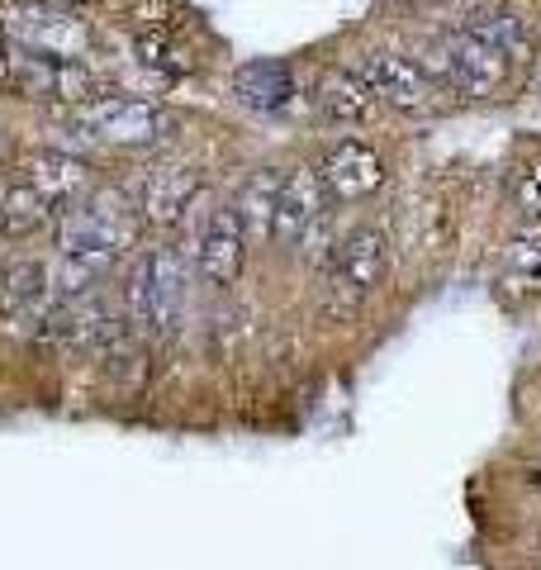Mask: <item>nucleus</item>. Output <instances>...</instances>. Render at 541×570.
Listing matches in <instances>:
<instances>
[{
  "mask_svg": "<svg viewBox=\"0 0 541 570\" xmlns=\"http://www.w3.org/2000/svg\"><path fill=\"white\" fill-rule=\"evenodd\" d=\"M52 214H58V205L43 200L39 190L20 181L14 190L0 195V238H24L33 228H43Z\"/></svg>",
  "mask_w": 541,
  "mask_h": 570,
  "instance_id": "obj_19",
  "label": "nucleus"
},
{
  "mask_svg": "<svg viewBox=\"0 0 541 570\" xmlns=\"http://www.w3.org/2000/svg\"><path fill=\"white\" fill-rule=\"evenodd\" d=\"M243 262H247V234L233 205H219L205 214L200 234H195V266L214 291H233L243 281Z\"/></svg>",
  "mask_w": 541,
  "mask_h": 570,
  "instance_id": "obj_8",
  "label": "nucleus"
},
{
  "mask_svg": "<svg viewBox=\"0 0 541 570\" xmlns=\"http://www.w3.org/2000/svg\"><path fill=\"white\" fill-rule=\"evenodd\" d=\"M361 77L371 81L375 100H385V105H394V110H404V115H419V110L432 105V86L419 71V62L404 58V52H394V48L366 52V58H361Z\"/></svg>",
  "mask_w": 541,
  "mask_h": 570,
  "instance_id": "obj_10",
  "label": "nucleus"
},
{
  "mask_svg": "<svg viewBox=\"0 0 541 570\" xmlns=\"http://www.w3.org/2000/svg\"><path fill=\"white\" fill-rule=\"evenodd\" d=\"M134 52H138L142 67L161 71V77H190V71H195V58L171 39V33H138Z\"/></svg>",
  "mask_w": 541,
  "mask_h": 570,
  "instance_id": "obj_20",
  "label": "nucleus"
},
{
  "mask_svg": "<svg viewBox=\"0 0 541 570\" xmlns=\"http://www.w3.org/2000/svg\"><path fill=\"white\" fill-rule=\"evenodd\" d=\"M419 71L427 77V86H442V91L456 96H490L509 81L513 58H503L499 48L471 39V33H437L419 48Z\"/></svg>",
  "mask_w": 541,
  "mask_h": 570,
  "instance_id": "obj_4",
  "label": "nucleus"
},
{
  "mask_svg": "<svg viewBox=\"0 0 541 570\" xmlns=\"http://www.w3.org/2000/svg\"><path fill=\"white\" fill-rule=\"evenodd\" d=\"M0 39L67 62H86L90 48H96L90 24L71 6H58V0H14V6H6L0 10Z\"/></svg>",
  "mask_w": 541,
  "mask_h": 570,
  "instance_id": "obj_5",
  "label": "nucleus"
},
{
  "mask_svg": "<svg viewBox=\"0 0 541 570\" xmlns=\"http://www.w3.org/2000/svg\"><path fill=\"white\" fill-rule=\"evenodd\" d=\"M446 33H471V39L499 48L503 58H522L532 48V29L518 10L494 6V0H456L446 10Z\"/></svg>",
  "mask_w": 541,
  "mask_h": 570,
  "instance_id": "obj_9",
  "label": "nucleus"
},
{
  "mask_svg": "<svg viewBox=\"0 0 541 570\" xmlns=\"http://www.w3.org/2000/svg\"><path fill=\"white\" fill-rule=\"evenodd\" d=\"M233 96L257 115H281L295 100V77L285 62H252L233 71Z\"/></svg>",
  "mask_w": 541,
  "mask_h": 570,
  "instance_id": "obj_16",
  "label": "nucleus"
},
{
  "mask_svg": "<svg viewBox=\"0 0 541 570\" xmlns=\"http://www.w3.org/2000/svg\"><path fill=\"white\" fill-rule=\"evenodd\" d=\"M509 262L518 266V272H528V276H541V224L528 228V234H518L513 247H509Z\"/></svg>",
  "mask_w": 541,
  "mask_h": 570,
  "instance_id": "obj_21",
  "label": "nucleus"
},
{
  "mask_svg": "<svg viewBox=\"0 0 541 570\" xmlns=\"http://www.w3.org/2000/svg\"><path fill=\"white\" fill-rule=\"evenodd\" d=\"M67 6H90V0H67Z\"/></svg>",
  "mask_w": 541,
  "mask_h": 570,
  "instance_id": "obj_23",
  "label": "nucleus"
},
{
  "mask_svg": "<svg viewBox=\"0 0 541 570\" xmlns=\"http://www.w3.org/2000/svg\"><path fill=\"white\" fill-rule=\"evenodd\" d=\"M281 167H257L238 190V219L247 238H270V224H276V195H281Z\"/></svg>",
  "mask_w": 541,
  "mask_h": 570,
  "instance_id": "obj_18",
  "label": "nucleus"
},
{
  "mask_svg": "<svg viewBox=\"0 0 541 570\" xmlns=\"http://www.w3.org/2000/svg\"><path fill=\"white\" fill-rule=\"evenodd\" d=\"M318 176H323V190L337 195V200H361V195L381 190L385 163L366 138H337L333 148L323 153Z\"/></svg>",
  "mask_w": 541,
  "mask_h": 570,
  "instance_id": "obj_11",
  "label": "nucleus"
},
{
  "mask_svg": "<svg viewBox=\"0 0 541 570\" xmlns=\"http://www.w3.org/2000/svg\"><path fill=\"white\" fill-rule=\"evenodd\" d=\"M318 105H323V115H328L333 124H347V129H356V124H366L375 115V91H371V81L361 77V67H342L333 71L328 81H323V91H318Z\"/></svg>",
  "mask_w": 541,
  "mask_h": 570,
  "instance_id": "obj_17",
  "label": "nucleus"
},
{
  "mask_svg": "<svg viewBox=\"0 0 541 570\" xmlns=\"http://www.w3.org/2000/svg\"><path fill=\"white\" fill-rule=\"evenodd\" d=\"M186 309V262L176 247H148L129 276V314L142 333L167 337Z\"/></svg>",
  "mask_w": 541,
  "mask_h": 570,
  "instance_id": "obj_6",
  "label": "nucleus"
},
{
  "mask_svg": "<svg viewBox=\"0 0 541 570\" xmlns=\"http://www.w3.org/2000/svg\"><path fill=\"white\" fill-rule=\"evenodd\" d=\"M24 186H33L52 205H71L77 195L90 186V167L81 157L71 153H58V148H43V153H29L24 157Z\"/></svg>",
  "mask_w": 541,
  "mask_h": 570,
  "instance_id": "obj_15",
  "label": "nucleus"
},
{
  "mask_svg": "<svg viewBox=\"0 0 541 570\" xmlns=\"http://www.w3.org/2000/svg\"><path fill=\"white\" fill-rule=\"evenodd\" d=\"M129 253H134V200L96 195L90 205L58 209V272L48 281L58 299H81Z\"/></svg>",
  "mask_w": 541,
  "mask_h": 570,
  "instance_id": "obj_1",
  "label": "nucleus"
},
{
  "mask_svg": "<svg viewBox=\"0 0 541 570\" xmlns=\"http://www.w3.org/2000/svg\"><path fill=\"white\" fill-rule=\"evenodd\" d=\"M390 272V243L381 228H356L337 243L333 253V295L342 309L361 305L366 295H375V285Z\"/></svg>",
  "mask_w": 541,
  "mask_h": 570,
  "instance_id": "obj_7",
  "label": "nucleus"
},
{
  "mask_svg": "<svg viewBox=\"0 0 541 570\" xmlns=\"http://www.w3.org/2000/svg\"><path fill=\"white\" fill-rule=\"evenodd\" d=\"M52 309V281H48V266L33 262V257H20L0 272V318L6 328H24L33 333L39 318Z\"/></svg>",
  "mask_w": 541,
  "mask_h": 570,
  "instance_id": "obj_12",
  "label": "nucleus"
},
{
  "mask_svg": "<svg viewBox=\"0 0 541 570\" xmlns=\"http://www.w3.org/2000/svg\"><path fill=\"white\" fill-rule=\"evenodd\" d=\"M0 86L24 100H39V105H67V110L100 96V77L86 62L29 52L10 39H0Z\"/></svg>",
  "mask_w": 541,
  "mask_h": 570,
  "instance_id": "obj_2",
  "label": "nucleus"
},
{
  "mask_svg": "<svg viewBox=\"0 0 541 570\" xmlns=\"http://www.w3.org/2000/svg\"><path fill=\"white\" fill-rule=\"evenodd\" d=\"M400 6H419V0H400Z\"/></svg>",
  "mask_w": 541,
  "mask_h": 570,
  "instance_id": "obj_24",
  "label": "nucleus"
},
{
  "mask_svg": "<svg viewBox=\"0 0 541 570\" xmlns=\"http://www.w3.org/2000/svg\"><path fill=\"white\" fill-rule=\"evenodd\" d=\"M62 119L90 142H110V148H153V142H167L176 134L167 105L142 96H96L86 105H71Z\"/></svg>",
  "mask_w": 541,
  "mask_h": 570,
  "instance_id": "obj_3",
  "label": "nucleus"
},
{
  "mask_svg": "<svg viewBox=\"0 0 541 570\" xmlns=\"http://www.w3.org/2000/svg\"><path fill=\"white\" fill-rule=\"evenodd\" d=\"M195 195H200V176H195L190 167H153V171H142L138 186H134V200L142 209V219L157 224V228L176 224L180 214L190 209Z\"/></svg>",
  "mask_w": 541,
  "mask_h": 570,
  "instance_id": "obj_14",
  "label": "nucleus"
},
{
  "mask_svg": "<svg viewBox=\"0 0 541 570\" xmlns=\"http://www.w3.org/2000/svg\"><path fill=\"white\" fill-rule=\"evenodd\" d=\"M323 200H328V190H323L318 167H291V171L281 176L276 224H270V238H281V243H299L304 228L323 219Z\"/></svg>",
  "mask_w": 541,
  "mask_h": 570,
  "instance_id": "obj_13",
  "label": "nucleus"
},
{
  "mask_svg": "<svg viewBox=\"0 0 541 570\" xmlns=\"http://www.w3.org/2000/svg\"><path fill=\"white\" fill-rule=\"evenodd\" d=\"M518 205L522 214H532V219H541V163L522 176V186H518Z\"/></svg>",
  "mask_w": 541,
  "mask_h": 570,
  "instance_id": "obj_22",
  "label": "nucleus"
}]
</instances>
